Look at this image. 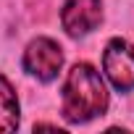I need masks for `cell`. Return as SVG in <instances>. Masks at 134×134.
I'll use <instances>...</instances> for the list:
<instances>
[{"label":"cell","instance_id":"cell-1","mask_svg":"<svg viewBox=\"0 0 134 134\" xmlns=\"http://www.w3.org/2000/svg\"><path fill=\"white\" fill-rule=\"evenodd\" d=\"M108 108V90L90 63H76L63 84V118L69 124H84L103 116Z\"/></svg>","mask_w":134,"mask_h":134},{"label":"cell","instance_id":"cell-2","mask_svg":"<svg viewBox=\"0 0 134 134\" xmlns=\"http://www.w3.org/2000/svg\"><path fill=\"white\" fill-rule=\"evenodd\" d=\"M63 66V50L50 37H37L24 50V69L40 82H53Z\"/></svg>","mask_w":134,"mask_h":134},{"label":"cell","instance_id":"cell-3","mask_svg":"<svg viewBox=\"0 0 134 134\" xmlns=\"http://www.w3.org/2000/svg\"><path fill=\"white\" fill-rule=\"evenodd\" d=\"M103 71L121 92L134 90V47L126 40H110L103 53Z\"/></svg>","mask_w":134,"mask_h":134},{"label":"cell","instance_id":"cell-4","mask_svg":"<svg viewBox=\"0 0 134 134\" xmlns=\"http://www.w3.org/2000/svg\"><path fill=\"white\" fill-rule=\"evenodd\" d=\"M103 21L100 0H66L60 11V24L71 37H84Z\"/></svg>","mask_w":134,"mask_h":134},{"label":"cell","instance_id":"cell-5","mask_svg":"<svg viewBox=\"0 0 134 134\" xmlns=\"http://www.w3.org/2000/svg\"><path fill=\"white\" fill-rule=\"evenodd\" d=\"M19 129V97L5 76H0V134Z\"/></svg>","mask_w":134,"mask_h":134}]
</instances>
